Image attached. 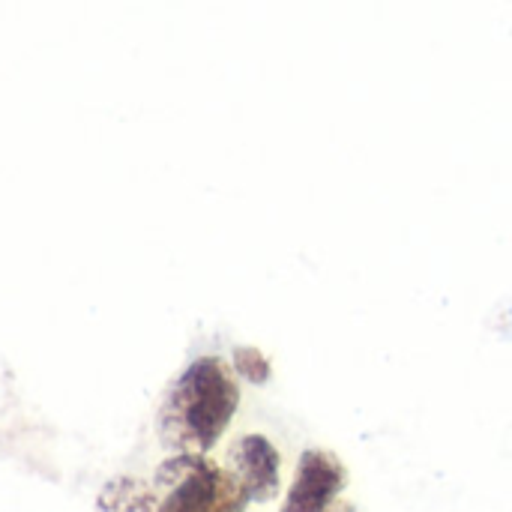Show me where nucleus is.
Wrapping results in <instances>:
<instances>
[{
	"label": "nucleus",
	"mask_w": 512,
	"mask_h": 512,
	"mask_svg": "<svg viewBox=\"0 0 512 512\" xmlns=\"http://www.w3.org/2000/svg\"><path fill=\"white\" fill-rule=\"evenodd\" d=\"M225 468L243 486L249 504H270L282 489V459L279 450L264 435H243L231 444Z\"/></svg>",
	"instance_id": "nucleus-4"
},
{
	"label": "nucleus",
	"mask_w": 512,
	"mask_h": 512,
	"mask_svg": "<svg viewBox=\"0 0 512 512\" xmlns=\"http://www.w3.org/2000/svg\"><path fill=\"white\" fill-rule=\"evenodd\" d=\"M156 512H246L249 498L234 474L201 453H171L153 474Z\"/></svg>",
	"instance_id": "nucleus-2"
},
{
	"label": "nucleus",
	"mask_w": 512,
	"mask_h": 512,
	"mask_svg": "<svg viewBox=\"0 0 512 512\" xmlns=\"http://www.w3.org/2000/svg\"><path fill=\"white\" fill-rule=\"evenodd\" d=\"M324 512H360V510H357L354 504H348V501H339V498H336V501H333V504H330Z\"/></svg>",
	"instance_id": "nucleus-7"
},
{
	"label": "nucleus",
	"mask_w": 512,
	"mask_h": 512,
	"mask_svg": "<svg viewBox=\"0 0 512 512\" xmlns=\"http://www.w3.org/2000/svg\"><path fill=\"white\" fill-rule=\"evenodd\" d=\"M348 486L345 465L330 450H303L279 512H324Z\"/></svg>",
	"instance_id": "nucleus-3"
},
{
	"label": "nucleus",
	"mask_w": 512,
	"mask_h": 512,
	"mask_svg": "<svg viewBox=\"0 0 512 512\" xmlns=\"http://www.w3.org/2000/svg\"><path fill=\"white\" fill-rule=\"evenodd\" d=\"M231 366H234L237 378H243V381L252 384V387H264V384L270 381V375H273V366H270V360L264 357V351H258V348H252V345L234 348Z\"/></svg>",
	"instance_id": "nucleus-6"
},
{
	"label": "nucleus",
	"mask_w": 512,
	"mask_h": 512,
	"mask_svg": "<svg viewBox=\"0 0 512 512\" xmlns=\"http://www.w3.org/2000/svg\"><path fill=\"white\" fill-rule=\"evenodd\" d=\"M159 495L153 483L138 477H114L102 486L96 498V512H156Z\"/></svg>",
	"instance_id": "nucleus-5"
},
{
	"label": "nucleus",
	"mask_w": 512,
	"mask_h": 512,
	"mask_svg": "<svg viewBox=\"0 0 512 512\" xmlns=\"http://www.w3.org/2000/svg\"><path fill=\"white\" fill-rule=\"evenodd\" d=\"M240 408V384L234 366L222 357L192 360L165 390L156 429L171 453L207 456L228 432Z\"/></svg>",
	"instance_id": "nucleus-1"
}]
</instances>
